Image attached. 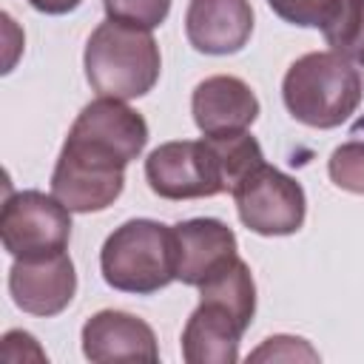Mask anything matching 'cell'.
I'll return each mask as SVG.
<instances>
[{
    "instance_id": "1",
    "label": "cell",
    "mask_w": 364,
    "mask_h": 364,
    "mask_svg": "<svg viewBox=\"0 0 364 364\" xmlns=\"http://www.w3.org/2000/svg\"><path fill=\"white\" fill-rule=\"evenodd\" d=\"M148 122L125 100L100 97L88 102L60 151L51 193L74 213L111 208L125 188V165L142 154Z\"/></svg>"
},
{
    "instance_id": "2",
    "label": "cell",
    "mask_w": 364,
    "mask_h": 364,
    "mask_svg": "<svg viewBox=\"0 0 364 364\" xmlns=\"http://www.w3.org/2000/svg\"><path fill=\"white\" fill-rule=\"evenodd\" d=\"M256 313V282L239 256L199 284V304L182 330V358L188 364H233L239 341Z\"/></svg>"
},
{
    "instance_id": "3",
    "label": "cell",
    "mask_w": 364,
    "mask_h": 364,
    "mask_svg": "<svg viewBox=\"0 0 364 364\" xmlns=\"http://www.w3.org/2000/svg\"><path fill=\"white\" fill-rule=\"evenodd\" d=\"M364 82L358 68L336 51H310L290 63L282 100L293 119L310 128H336L361 105Z\"/></svg>"
},
{
    "instance_id": "4",
    "label": "cell",
    "mask_w": 364,
    "mask_h": 364,
    "mask_svg": "<svg viewBox=\"0 0 364 364\" xmlns=\"http://www.w3.org/2000/svg\"><path fill=\"white\" fill-rule=\"evenodd\" d=\"M85 77L100 97L136 100L148 94L162 68L159 46L148 28L119 20L100 23L85 43Z\"/></svg>"
},
{
    "instance_id": "5",
    "label": "cell",
    "mask_w": 364,
    "mask_h": 364,
    "mask_svg": "<svg viewBox=\"0 0 364 364\" xmlns=\"http://www.w3.org/2000/svg\"><path fill=\"white\" fill-rule=\"evenodd\" d=\"M100 270L108 287L148 296L176 282L173 230L156 219H128L105 239Z\"/></svg>"
},
{
    "instance_id": "6",
    "label": "cell",
    "mask_w": 364,
    "mask_h": 364,
    "mask_svg": "<svg viewBox=\"0 0 364 364\" xmlns=\"http://www.w3.org/2000/svg\"><path fill=\"white\" fill-rule=\"evenodd\" d=\"M230 193L242 225L259 236H290L304 225V188L267 162L253 168Z\"/></svg>"
},
{
    "instance_id": "7",
    "label": "cell",
    "mask_w": 364,
    "mask_h": 364,
    "mask_svg": "<svg viewBox=\"0 0 364 364\" xmlns=\"http://www.w3.org/2000/svg\"><path fill=\"white\" fill-rule=\"evenodd\" d=\"M0 239L14 259L60 253L71 239V210L54 193L17 191L3 202Z\"/></svg>"
},
{
    "instance_id": "8",
    "label": "cell",
    "mask_w": 364,
    "mask_h": 364,
    "mask_svg": "<svg viewBox=\"0 0 364 364\" xmlns=\"http://www.w3.org/2000/svg\"><path fill=\"white\" fill-rule=\"evenodd\" d=\"M145 179L156 196L173 202L216 196L225 191L219 159L205 136L162 142L154 148L145 159Z\"/></svg>"
},
{
    "instance_id": "9",
    "label": "cell",
    "mask_w": 364,
    "mask_h": 364,
    "mask_svg": "<svg viewBox=\"0 0 364 364\" xmlns=\"http://www.w3.org/2000/svg\"><path fill=\"white\" fill-rule=\"evenodd\" d=\"M9 293L23 313L57 316L77 293L74 262L65 250L46 256H20L9 270Z\"/></svg>"
},
{
    "instance_id": "10",
    "label": "cell",
    "mask_w": 364,
    "mask_h": 364,
    "mask_svg": "<svg viewBox=\"0 0 364 364\" xmlns=\"http://www.w3.org/2000/svg\"><path fill=\"white\" fill-rule=\"evenodd\" d=\"M171 230L176 253V279L182 284L199 287L239 256L236 233L222 219L196 216L176 222Z\"/></svg>"
},
{
    "instance_id": "11",
    "label": "cell",
    "mask_w": 364,
    "mask_h": 364,
    "mask_svg": "<svg viewBox=\"0 0 364 364\" xmlns=\"http://www.w3.org/2000/svg\"><path fill=\"white\" fill-rule=\"evenodd\" d=\"M188 43L213 57L236 54L253 34L250 0H191L185 11Z\"/></svg>"
},
{
    "instance_id": "12",
    "label": "cell",
    "mask_w": 364,
    "mask_h": 364,
    "mask_svg": "<svg viewBox=\"0 0 364 364\" xmlns=\"http://www.w3.org/2000/svg\"><path fill=\"white\" fill-rule=\"evenodd\" d=\"M88 361H156L159 347L148 321L125 310H100L82 324Z\"/></svg>"
},
{
    "instance_id": "13",
    "label": "cell",
    "mask_w": 364,
    "mask_h": 364,
    "mask_svg": "<svg viewBox=\"0 0 364 364\" xmlns=\"http://www.w3.org/2000/svg\"><path fill=\"white\" fill-rule=\"evenodd\" d=\"M191 111L202 134H236L247 131L256 122L259 100L245 80L216 74L193 88Z\"/></svg>"
},
{
    "instance_id": "14",
    "label": "cell",
    "mask_w": 364,
    "mask_h": 364,
    "mask_svg": "<svg viewBox=\"0 0 364 364\" xmlns=\"http://www.w3.org/2000/svg\"><path fill=\"white\" fill-rule=\"evenodd\" d=\"M205 139L210 142V148H213V154L219 159V168H222V179H225V191L228 193L253 168H259L264 162L262 145L247 131H236V134H205Z\"/></svg>"
},
{
    "instance_id": "15",
    "label": "cell",
    "mask_w": 364,
    "mask_h": 364,
    "mask_svg": "<svg viewBox=\"0 0 364 364\" xmlns=\"http://www.w3.org/2000/svg\"><path fill=\"white\" fill-rule=\"evenodd\" d=\"M321 31L336 54L364 68V0H336Z\"/></svg>"
},
{
    "instance_id": "16",
    "label": "cell",
    "mask_w": 364,
    "mask_h": 364,
    "mask_svg": "<svg viewBox=\"0 0 364 364\" xmlns=\"http://www.w3.org/2000/svg\"><path fill=\"white\" fill-rule=\"evenodd\" d=\"M327 173L336 188L350 193H364V117L353 125L347 139L330 154Z\"/></svg>"
},
{
    "instance_id": "17",
    "label": "cell",
    "mask_w": 364,
    "mask_h": 364,
    "mask_svg": "<svg viewBox=\"0 0 364 364\" xmlns=\"http://www.w3.org/2000/svg\"><path fill=\"white\" fill-rule=\"evenodd\" d=\"M108 20H119L136 28H156L171 11V0H102Z\"/></svg>"
},
{
    "instance_id": "18",
    "label": "cell",
    "mask_w": 364,
    "mask_h": 364,
    "mask_svg": "<svg viewBox=\"0 0 364 364\" xmlns=\"http://www.w3.org/2000/svg\"><path fill=\"white\" fill-rule=\"evenodd\" d=\"M267 6L284 23L304 26V28H321L327 23L336 0H267Z\"/></svg>"
},
{
    "instance_id": "19",
    "label": "cell",
    "mask_w": 364,
    "mask_h": 364,
    "mask_svg": "<svg viewBox=\"0 0 364 364\" xmlns=\"http://www.w3.org/2000/svg\"><path fill=\"white\" fill-rule=\"evenodd\" d=\"M250 358H256V361H262V358H273V361H279V358H284V361H296V358H318L316 355V350H310L307 344H304V338H293V336H273V338H264V344L250 355Z\"/></svg>"
},
{
    "instance_id": "20",
    "label": "cell",
    "mask_w": 364,
    "mask_h": 364,
    "mask_svg": "<svg viewBox=\"0 0 364 364\" xmlns=\"http://www.w3.org/2000/svg\"><path fill=\"white\" fill-rule=\"evenodd\" d=\"M82 0H28L31 9L43 11V14H68L80 6Z\"/></svg>"
}]
</instances>
